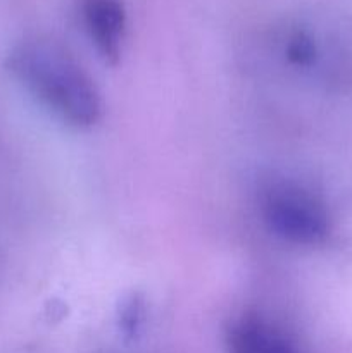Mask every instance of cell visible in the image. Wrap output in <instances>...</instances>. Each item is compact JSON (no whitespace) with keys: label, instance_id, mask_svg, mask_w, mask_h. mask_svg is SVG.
<instances>
[{"label":"cell","instance_id":"cell-1","mask_svg":"<svg viewBox=\"0 0 352 353\" xmlns=\"http://www.w3.org/2000/svg\"><path fill=\"white\" fill-rule=\"evenodd\" d=\"M9 71L55 116L72 126H92L102 102L92 78L68 50L52 40L33 38L12 48Z\"/></svg>","mask_w":352,"mask_h":353},{"label":"cell","instance_id":"cell-2","mask_svg":"<svg viewBox=\"0 0 352 353\" xmlns=\"http://www.w3.org/2000/svg\"><path fill=\"white\" fill-rule=\"evenodd\" d=\"M261 203L266 224L283 240L317 245L326 238L330 224L323 203L299 185L271 183L262 193Z\"/></svg>","mask_w":352,"mask_h":353},{"label":"cell","instance_id":"cell-3","mask_svg":"<svg viewBox=\"0 0 352 353\" xmlns=\"http://www.w3.org/2000/svg\"><path fill=\"white\" fill-rule=\"evenodd\" d=\"M83 16L86 28L104 61L116 64L124 34V7L119 0H85Z\"/></svg>","mask_w":352,"mask_h":353},{"label":"cell","instance_id":"cell-4","mask_svg":"<svg viewBox=\"0 0 352 353\" xmlns=\"http://www.w3.org/2000/svg\"><path fill=\"white\" fill-rule=\"evenodd\" d=\"M230 353H300L276 327L257 317H242L228 331Z\"/></svg>","mask_w":352,"mask_h":353},{"label":"cell","instance_id":"cell-5","mask_svg":"<svg viewBox=\"0 0 352 353\" xmlns=\"http://www.w3.org/2000/svg\"><path fill=\"white\" fill-rule=\"evenodd\" d=\"M119 327L128 338L137 336V333L140 331L141 323H144V314H145V305L144 300L138 295H130L123 300V303L119 305Z\"/></svg>","mask_w":352,"mask_h":353},{"label":"cell","instance_id":"cell-6","mask_svg":"<svg viewBox=\"0 0 352 353\" xmlns=\"http://www.w3.org/2000/svg\"><path fill=\"white\" fill-rule=\"evenodd\" d=\"M316 55V47L309 34L295 33L286 43V57L292 64L309 65Z\"/></svg>","mask_w":352,"mask_h":353}]
</instances>
